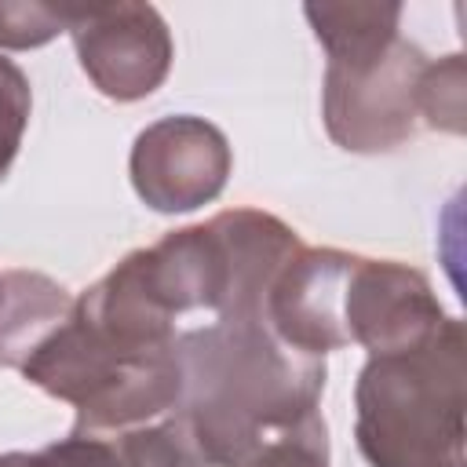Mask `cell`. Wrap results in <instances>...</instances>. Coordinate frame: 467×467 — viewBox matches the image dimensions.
<instances>
[{
    "label": "cell",
    "instance_id": "cell-1",
    "mask_svg": "<svg viewBox=\"0 0 467 467\" xmlns=\"http://www.w3.org/2000/svg\"><path fill=\"white\" fill-rule=\"evenodd\" d=\"M175 350L182 398L168 416L113 441L124 467H237L317 412L325 358L281 343L263 314L179 328Z\"/></svg>",
    "mask_w": 467,
    "mask_h": 467
},
{
    "label": "cell",
    "instance_id": "cell-2",
    "mask_svg": "<svg viewBox=\"0 0 467 467\" xmlns=\"http://www.w3.org/2000/svg\"><path fill=\"white\" fill-rule=\"evenodd\" d=\"M179 321L150 292L135 252L73 299L69 317L18 368L77 409L73 434L117 438L168 416L182 398Z\"/></svg>",
    "mask_w": 467,
    "mask_h": 467
},
{
    "label": "cell",
    "instance_id": "cell-3",
    "mask_svg": "<svg viewBox=\"0 0 467 467\" xmlns=\"http://www.w3.org/2000/svg\"><path fill=\"white\" fill-rule=\"evenodd\" d=\"M354 438L368 467H467V343L445 317L423 343L372 354L354 387Z\"/></svg>",
    "mask_w": 467,
    "mask_h": 467
},
{
    "label": "cell",
    "instance_id": "cell-4",
    "mask_svg": "<svg viewBox=\"0 0 467 467\" xmlns=\"http://www.w3.org/2000/svg\"><path fill=\"white\" fill-rule=\"evenodd\" d=\"M299 248V234L277 215L230 208L171 230L135 255L157 303L182 321L186 314H263L270 281Z\"/></svg>",
    "mask_w": 467,
    "mask_h": 467
},
{
    "label": "cell",
    "instance_id": "cell-5",
    "mask_svg": "<svg viewBox=\"0 0 467 467\" xmlns=\"http://www.w3.org/2000/svg\"><path fill=\"white\" fill-rule=\"evenodd\" d=\"M431 58L405 36L358 62H328L321 117L347 153H390L416 135L420 77Z\"/></svg>",
    "mask_w": 467,
    "mask_h": 467
},
{
    "label": "cell",
    "instance_id": "cell-6",
    "mask_svg": "<svg viewBox=\"0 0 467 467\" xmlns=\"http://www.w3.org/2000/svg\"><path fill=\"white\" fill-rule=\"evenodd\" d=\"M69 36L88 80L113 102L153 95L175 47L153 4H69Z\"/></svg>",
    "mask_w": 467,
    "mask_h": 467
},
{
    "label": "cell",
    "instance_id": "cell-7",
    "mask_svg": "<svg viewBox=\"0 0 467 467\" xmlns=\"http://www.w3.org/2000/svg\"><path fill=\"white\" fill-rule=\"evenodd\" d=\"M234 153L226 135L193 113L161 117L135 135L131 186L139 201L161 215H182L212 204L230 179Z\"/></svg>",
    "mask_w": 467,
    "mask_h": 467
},
{
    "label": "cell",
    "instance_id": "cell-8",
    "mask_svg": "<svg viewBox=\"0 0 467 467\" xmlns=\"http://www.w3.org/2000/svg\"><path fill=\"white\" fill-rule=\"evenodd\" d=\"M343 336L372 354H394L423 343L449 314L423 270L398 259L354 255L343 285Z\"/></svg>",
    "mask_w": 467,
    "mask_h": 467
},
{
    "label": "cell",
    "instance_id": "cell-9",
    "mask_svg": "<svg viewBox=\"0 0 467 467\" xmlns=\"http://www.w3.org/2000/svg\"><path fill=\"white\" fill-rule=\"evenodd\" d=\"M354 252L339 248H299L270 281L263 317L281 343L299 354L325 358L347 347L343 336V285Z\"/></svg>",
    "mask_w": 467,
    "mask_h": 467
},
{
    "label": "cell",
    "instance_id": "cell-10",
    "mask_svg": "<svg viewBox=\"0 0 467 467\" xmlns=\"http://www.w3.org/2000/svg\"><path fill=\"white\" fill-rule=\"evenodd\" d=\"M73 296L36 270L0 274V368H22L26 358L69 317Z\"/></svg>",
    "mask_w": 467,
    "mask_h": 467
},
{
    "label": "cell",
    "instance_id": "cell-11",
    "mask_svg": "<svg viewBox=\"0 0 467 467\" xmlns=\"http://www.w3.org/2000/svg\"><path fill=\"white\" fill-rule=\"evenodd\" d=\"M303 15L328 62H358L401 36V4H306Z\"/></svg>",
    "mask_w": 467,
    "mask_h": 467
},
{
    "label": "cell",
    "instance_id": "cell-12",
    "mask_svg": "<svg viewBox=\"0 0 467 467\" xmlns=\"http://www.w3.org/2000/svg\"><path fill=\"white\" fill-rule=\"evenodd\" d=\"M420 120L434 131L463 135V55H445L423 66Z\"/></svg>",
    "mask_w": 467,
    "mask_h": 467
},
{
    "label": "cell",
    "instance_id": "cell-13",
    "mask_svg": "<svg viewBox=\"0 0 467 467\" xmlns=\"http://www.w3.org/2000/svg\"><path fill=\"white\" fill-rule=\"evenodd\" d=\"M237 467H328V431L321 412L274 434Z\"/></svg>",
    "mask_w": 467,
    "mask_h": 467
},
{
    "label": "cell",
    "instance_id": "cell-14",
    "mask_svg": "<svg viewBox=\"0 0 467 467\" xmlns=\"http://www.w3.org/2000/svg\"><path fill=\"white\" fill-rule=\"evenodd\" d=\"M58 33H69V4H15L0 0V47L4 51H29L51 44Z\"/></svg>",
    "mask_w": 467,
    "mask_h": 467
},
{
    "label": "cell",
    "instance_id": "cell-15",
    "mask_svg": "<svg viewBox=\"0 0 467 467\" xmlns=\"http://www.w3.org/2000/svg\"><path fill=\"white\" fill-rule=\"evenodd\" d=\"M0 467H124L109 438L69 434L36 452H4Z\"/></svg>",
    "mask_w": 467,
    "mask_h": 467
},
{
    "label": "cell",
    "instance_id": "cell-16",
    "mask_svg": "<svg viewBox=\"0 0 467 467\" xmlns=\"http://www.w3.org/2000/svg\"><path fill=\"white\" fill-rule=\"evenodd\" d=\"M29 106H33V91H29V77L0 55V179L11 171L26 124H29Z\"/></svg>",
    "mask_w": 467,
    "mask_h": 467
}]
</instances>
